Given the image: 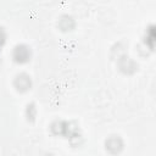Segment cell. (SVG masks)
I'll use <instances>...</instances> for the list:
<instances>
[{
  "label": "cell",
  "mask_w": 156,
  "mask_h": 156,
  "mask_svg": "<svg viewBox=\"0 0 156 156\" xmlns=\"http://www.w3.org/2000/svg\"><path fill=\"white\" fill-rule=\"evenodd\" d=\"M28 51V49L27 48H23V46H18V48H16V52H18V55H15V58H16V61H20V62H23V61H27L28 58H29V54H26L24 55V52H27Z\"/></svg>",
  "instance_id": "1"
}]
</instances>
